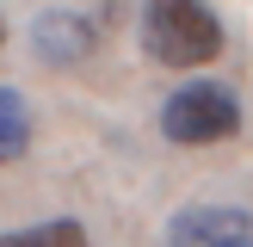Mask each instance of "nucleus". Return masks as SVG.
Returning a JSON list of instances; mask_svg holds the SVG:
<instances>
[{
	"label": "nucleus",
	"mask_w": 253,
	"mask_h": 247,
	"mask_svg": "<svg viewBox=\"0 0 253 247\" xmlns=\"http://www.w3.org/2000/svg\"><path fill=\"white\" fill-rule=\"evenodd\" d=\"M31 43H37V56H43V62H81V56H93L99 31H93L86 12H56V6H49V12H37Z\"/></svg>",
	"instance_id": "4"
},
{
	"label": "nucleus",
	"mask_w": 253,
	"mask_h": 247,
	"mask_svg": "<svg viewBox=\"0 0 253 247\" xmlns=\"http://www.w3.org/2000/svg\"><path fill=\"white\" fill-rule=\"evenodd\" d=\"M31 148V105H25L12 86H0V167L19 161Z\"/></svg>",
	"instance_id": "5"
},
{
	"label": "nucleus",
	"mask_w": 253,
	"mask_h": 247,
	"mask_svg": "<svg viewBox=\"0 0 253 247\" xmlns=\"http://www.w3.org/2000/svg\"><path fill=\"white\" fill-rule=\"evenodd\" d=\"M167 247H253V210L241 204H185L167 216Z\"/></svg>",
	"instance_id": "3"
},
{
	"label": "nucleus",
	"mask_w": 253,
	"mask_h": 247,
	"mask_svg": "<svg viewBox=\"0 0 253 247\" xmlns=\"http://www.w3.org/2000/svg\"><path fill=\"white\" fill-rule=\"evenodd\" d=\"M142 49L167 68H204L222 49V19L204 0H142Z\"/></svg>",
	"instance_id": "1"
},
{
	"label": "nucleus",
	"mask_w": 253,
	"mask_h": 247,
	"mask_svg": "<svg viewBox=\"0 0 253 247\" xmlns=\"http://www.w3.org/2000/svg\"><path fill=\"white\" fill-rule=\"evenodd\" d=\"M0 43H6V25H0Z\"/></svg>",
	"instance_id": "7"
},
{
	"label": "nucleus",
	"mask_w": 253,
	"mask_h": 247,
	"mask_svg": "<svg viewBox=\"0 0 253 247\" xmlns=\"http://www.w3.org/2000/svg\"><path fill=\"white\" fill-rule=\"evenodd\" d=\"M0 247H86V229L81 222H37V229L0 235Z\"/></svg>",
	"instance_id": "6"
},
{
	"label": "nucleus",
	"mask_w": 253,
	"mask_h": 247,
	"mask_svg": "<svg viewBox=\"0 0 253 247\" xmlns=\"http://www.w3.org/2000/svg\"><path fill=\"white\" fill-rule=\"evenodd\" d=\"M161 130L179 148L229 142V136L241 130V99H235L229 86H216V81H192V86H179V93L161 105Z\"/></svg>",
	"instance_id": "2"
}]
</instances>
